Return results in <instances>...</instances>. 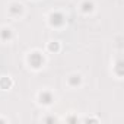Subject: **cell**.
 <instances>
[{
    "instance_id": "8992f818",
    "label": "cell",
    "mask_w": 124,
    "mask_h": 124,
    "mask_svg": "<svg viewBox=\"0 0 124 124\" xmlns=\"http://www.w3.org/2000/svg\"><path fill=\"white\" fill-rule=\"evenodd\" d=\"M12 37H13V32H12L10 28H6V26H5V28L0 29V39H2V41L8 42V41L12 39Z\"/></svg>"
},
{
    "instance_id": "30bf717a",
    "label": "cell",
    "mask_w": 124,
    "mask_h": 124,
    "mask_svg": "<svg viewBox=\"0 0 124 124\" xmlns=\"http://www.w3.org/2000/svg\"><path fill=\"white\" fill-rule=\"evenodd\" d=\"M44 121H45V123H54V121H57V118H55V117H45Z\"/></svg>"
},
{
    "instance_id": "5b68a950",
    "label": "cell",
    "mask_w": 124,
    "mask_h": 124,
    "mask_svg": "<svg viewBox=\"0 0 124 124\" xmlns=\"http://www.w3.org/2000/svg\"><path fill=\"white\" fill-rule=\"evenodd\" d=\"M67 83H69V86H72V88H78V86H80V83H82V76H80V75H70V76L67 78Z\"/></svg>"
},
{
    "instance_id": "7a4b0ae2",
    "label": "cell",
    "mask_w": 124,
    "mask_h": 124,
    "mask_svg": "<svg viewBox=\"0 0 124 124\" xmlns=\"http://www.w3.org/2000/svg\"><path fill=\"white\" fill-rule=\"evenodd\" d=\"M48 21H50V25L51 26L61 28V26L66 23V16L61 13V12H51L50 16H48Z\"/></svg>"
},
{
    "instance_id": "9c48e42d",
    "label": "cell",
    "mask_w": 124,
    "mask_h": 124,
    "mask_svg": "<svg viewBox=\"0 0 124 124\" xmlns=\"http://www.w3.org/2000/svg\"><path fill=\"white\" fill-rule=\"evenodd\" d=\"M48 50L55 53V51L60 50V44H58V42H50V44H48Z\"/></svg>"
},
{
    "instance_id": "ba28073f",
    "label": "cell",
    "mask_w": 124,
    "mask_h": 124,
    "mask_svg": "<svg viewBox=\"0 0 124 124\" xmlns=\"http://www.w3.org/2000/svg\"><path fill=\"white\" fill-rule=\"evenodd\" d=\"M80 10L83 12V13H91V12H93V3L92 2H89V0H86V2H83L82 5H80Z\"/></svg>"
},
{
    "instance_id": "7c38bea8",
    "label": "cell",
    "mask_w": 124,
    "mask_h": 124,
    "mask_svg": "<svg viewBox=\"0 0 124 124\" xmlns=\"http://www.w3.org/2000/svg\"><path fill=\"white\" fill-rule=\"evenodd\" d=\"M0 121H3V123H5V121H6V120H3V118H0Z\"/></svg>"
},
{
    "instance_id": "6da1fadb",
    "label": "cell",
    "mask_w": 124,
    "mask_h": 124,
    "mask_svg": "<svg viewBox=\"0 0 124 124\" xmlns=\"http://www.w3.org/2000/svg\"><path fill=\"white\" fill-rule=\"evenodd\" d=\"M44 55L39 53V51H34L28 55V63L32 69H41L44 66Z\"/></svg>"
},
{
    "instance_id": "8fae6325",
    "label": "cell",
    "mask_w": 124,
    "mask_h": 124,
    "mask_svg": "<svg viewBox=\"0 0 124 124\" xmlns=\"http://www.w3.org/2000/svg\"><path fill=\"white\" fill-rule=\"evenodd\" d=\"M117 70H118V72H117V75H118V76H121V61H120V60L117 61Z\"/></svg>"
},
{
    "instance_id": "52a82bcc",
    "label": "cell",
    "mask_w": 124,
    "mask_h": 124,
    "mask_svg": "<svg viewBox=\"0 0 124 124\" xmlns=\"http://www.w3.org/2000/svg\"><path fill=\"white\" fill-rule=\"evenodd\" d=\"M12 85H13V82L10 80V78H6V76H2V78H0V89H3V91L10 89Z\"/></svg>"
},
{
    "instance_id": "3957f363",
    "label": "cell",
    "mask_w": 124,
    "mask_h": 124,
    "mask_svg": "<svg viewBox=\"0 0 124 124\" xmlns=\"http://www.w3.org/2000/svg\"><path fill=\"white\" fill-rule=\"evenodd\" d=\"M38 101H39V104H42V105H51V104L54 102V95H53V92H50V91H41V92L38 93Z\"/></svg>"
},
{
    "instance_id": "277c9868",
    "label": "cell",
    "mask_w": 124,
    "mask_h": 124,
    "mask_svg": "<svg viewBox=\"0 0 124 124\" xmlns=\"http://www.w3.org/2000/svg\"><path fill=\"white\" fill-rule=\"evenodd\" d=\"M8 10H9V13H10L12 16L18 18V16H21V15L23 13V6H22L21 3H12Z\"/></svg>"
}]
</instances>
